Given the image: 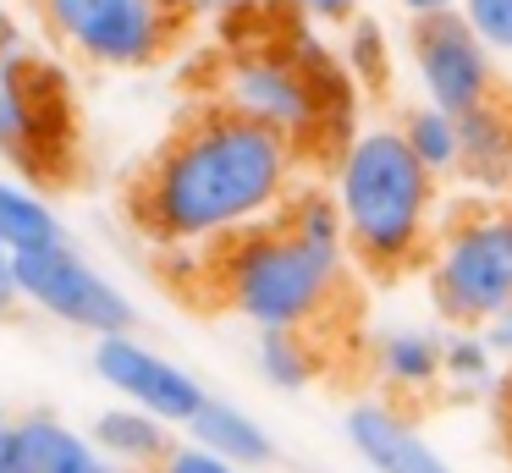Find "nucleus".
Instances as JSON below:
<instances>
[{"mask_svg": "<svg viewBox=\"0 0 512 473\" xmlns=\"http://www.w3.org/2000/svg\"><path fill=\"white\" fill-rule=\"evenodd\" d=\"M408 17H441V11H457L463 0H397Z\"/></svg>", "mask_w": 512, "mask_h": 473, "instance_id": "nucleus-29", "label": "nucleus"}, {"mask_svg": "<svg viewBox=\"0 0 512 473\" xmlns=\"http://www.w3.org/2000/svg\"><path fill=\"white\" fill-rule=\"evenodd\" d=\"M430 303L446 325H485L512 303V209H468L430 242Z\"/></svg>", "mask_w": 512, "mask_h": 473, "instance_id": "nucleus-6", "label": "nucleus"}, {"mask_svg": "<svg viewBox=\"0 0 512 473\" xmlns=\"http://www.w3.org/2000/svg\"><path fill=\"white\" fill-rule=\"evenodd\" d=\"M331 193L347 226V259L369 275H402L430 253L441 176L424 171L397 127H358L336 149Z\"/></svg>", "mask_w": 512, "mask_h": 473, "instance_id": "nucleus-3", "label": "nucleus"}, {"mask_svg": "<svg viewBox=\"0 0 512 473\" xmlns=\"http://www.w3.org/2000/svg\"><path fill=\"white\" fill-rule=\"evenodd\" d=\"M17 44H23V28H17L12 6H6V0H0V55H12Z\"/></svg>", "mask_w": 512, "mask_h": 473, "instance_id": "nucleus-28", "label": "nucleus"}, {"mask_svg": "<svg viewBox=\"0 0 512 473\" xmlns=\"http://www.w3.org/2000/svg\"><path fill=\"white\" fill-rule=\"evenodd\" d=\"M0 165L28 182H67L78 165L72 77L28 44L0 55Z\"/></svg>", "mask_w": 512, "mask_h": 473, "instance_id": "nucleus-5", "label": "nucleus"}, {"mask_svg": "<svg viewBox=\"0 0 512 473\" xmlns=\"http://www.w3.org/2000/svg\"><path fill=\"white\" fill-rule=\"evenodd\" d=\"M89 435H94V446L127 473H155L160 457L177 446V435H171L166 418L144 413V407H127V402H111L105 413H94Z\"/></svg>", "mask_w": 512, "mask_h": 473, "instance_id": "nucleus-15", "label": "nucleus"}, {"mask_svg": "<svg viewBox=\"0 0 512 473\" xmlns=\"http://www.w3.org/2000/svg\"><path fill=\"white\" fill-rule=\"evenodd\" d=\"M397 132L408 138V149L424 160V171L430 176H457V165H463V132H457V116L441 105H413L408 116L397 121Z\"/></svg>", "mask_w": 512, "mask_h": 473, "instance_id": "nucleus-19", "label": "nucleus"}, {"mask_svg": "<svg viewBox=\"0 0 512 473\" xmlns=\"http://www.w3.org/2000/svg\"><path fill=\"white\" fill-rule=\"evenodd\" d=\"M254 369L270 391H309L320 380V347L309 330H254Z\"/></svg>", "mask_w": 512, "mask_h": 473, "instance_id": "nucleus-18", "label": "nucleus"}, {"mask_svg": "<svg viewBox=\"0 0 512 473\" xmlns=\"http://www.w3.org/2000/svg\"><path fill=\"white\" fill-rule=\"evenodd\" d=\"M50 242H67V226H61V209L50 204V193L17 171H0V248L23 259Z\"/></svg>", "mask_w": 512, "mask_h": 473, "instance_id": "nucleus-16", "label": "nucleus"}, {"mask_svg": "<svg viewBox=\"0 0 512 473\" xmlns=\"http://www.w3.org/2000/svg\"><path fill=\"white\" fill-rule=\"evenodd\" d=\"M298 187V149L226 105L188 116L133 187V220L166 253H215L265 226Z\"/></svg>", "mask_w": 512, "mask_h": 473, "instance_id": "nucleus-1", "label": "nucleus"}, {"mask_svg": "<svg viewBox=\"0 0 512 473\" xmlns=\"http://www.w3.org/2000/svg\"><path fill=\"white\" fill-rule=\"evenodd\" d=\"M496 61L501 55L479 39L463 11L413 17V28H408V66H413V83H419V99L452 110V116L496 99V88H501Z\"/></svg>", "mask_w": 512, "mask_h": 473, "instance_id": "nucleus-9", "label": "nucleus"}, {"mask_svg": "<svg viewBox=\"0 0 512 473\" xmlns=\"http://www.w3.org/2000/svg\"><path fill=\"white\" fill-rule=\"evenodd\" d=\"M446 336L430 325H391L375 336V374L391 396H424L446 380Z\"/></svg>", "mask_w": 512, "mask_h": 473, "instance_id": "nucleus-13", "label": "nucleus"}, {"mask_svg": "<svg viewBox=\"0 0 512 473\" xmlns=\"http://www.w3.org/2000/svg\"><path fill=\"white\" fill-rule=\"evenodd\" d=\"M0 473H12V418H0Z\"/></svg>", "mask_w": 512, "mask_h": 473, "instance_id": "nucleus-30", "label": "nucleus"}, {"mask_svg": "<svg viewBox=\"0 0 512 473\" xmlns=\"http://www.w3.org/2000/svg\"><path fill=\"white\" fill-rule=\"evenodd\" d=\"M17 292L23 308L56 319V325L78 330V336H116V330H133L138 308L89 253H78L72 242H50L17 259Z\"/></svg>", "mask_w": 512, "mask_h": 473, "instance_id": "nucleus-8", "label": "nucleus"}, {"mask_svg": "<svg viewBox=\"0 0 512 473\" xmlns=\"http://www.w3.org/2000/svg\"><path fill=\"white\" fill-rule=\"evenodd\" d=\"M457 132H463V165L457 171L479 187H501L512 182V110L501 99L490 105H474L457 116Z\"/></svg>", "mask_w": 512, "mask_h": 473, "instance_id": "nucleus-17", "label": "nucleus"}, {"mask_svg": "<svg viewBox=\"0 0 512 473\" xmlns=\"http://www.w3.org/2000/svg\"><path fill=\"white\" fill-rule=\"evenodd\" d=\"M94 374L100 385L127 407H144V413L166 418L171 429H188L193 413L204 407V385L193 369H182L177 358H166L160 347L138 341L133 330H116V336L94 341Z\"/></svg>", "mask_w": 512, "mask_h": 473, "instance_id": "nucleus-10", "label": "nucleus"}, {"mask_svg": "<svg viewBox=\"0 0 512 473\" xmlns=\"http://www.w3.org/2000/svg\"><path fill=\"white\" fill-rule=\"evenodd\" d=\"M12 473H127L56 413L12 418Z\"/></svg>", "mask_w": 512, "mask_h": 473, "instance_id": "nucleus-12", "label": "nucleus"}, {"mask_svg": "<svg viewBox=\"0 0 512 473\" xmlns=\"http://www.w3.org/2000/svg\"><path fill=\"white\" fill-rule=\"evenodd\" d=\"M221 105L287 138L298 154L325 149V143L342 149L358 132V77L347 72L342 50H331V39L314 22L287 11L270 39L232 50L221 72Z\"/></svg>", "mask_w": 512, "mask_h": 473, "instance_id": "nucleus-2", "label": "nucleus"}, {"mask_svg": "<svg viewBox=\"0 0 512 473\" xmlns=\"http://www.w3.org/2000/svg\"><path fill=\"white\" fill-rule=\"evenodd\" d=\"M342 440L369 473H457L446 451L391 396H364L342 413Z\"/></svg>", "mask_w": 512, "mask_h": 473, "instance_id": "nucleus-11", "label": "nucleus"}, {"mask_svg": "<svg viewBox=\"0 0 512 473\" xmlns=\"http://www.w3.org/2000/svg\"><path fill=\"white\" fill-rule=\"evenodd\" d=\"M188 440H199L204 451L237 462L243 473L276 462V435H270L243 402H226V396H204V407L193 413V424H188Z\"/></svg>", "mask_w": 512, "mask_h": 473, "instance_id": "nucleus-14", "label": "nucleus"}, {"mask_svg": "<svg viewBox=\"0 0 512 473\" xmlns=\"http://www.w3.org/2000/svg\"><path fill=\"white\" fill-rule=\"evenodd\" d=\"M342 61H347V72L358 77V83H380L386 77V39H380V28L375 22H347V44H342Z\"/></svg>", "mask_w": 512, "mask_h": 473, "instance_id": "nucleus-21", "label": "nucleus"}, {"mask_svg": "<svg viewBox=\"0 0 512 473\" xmlns=\"http://www.w3.org/2000/svg\"><path fill=\"white\" fill-rule=\"evenodd\" d=\"M215 297L254 330H320L347 286V248L292 231L287 220L243 231L210 253Z\"/></svg>", "mask_w": 512, "mask_h": 473, "instance_id": "nucleus-4", "label": "nucleus"}, {"mask_svg": "<svg viewBox=\"0 0 512 473\" xmlns=\"http://www.w3.org/2000/svg\"><path fill=\"white\" fill-rule=\"evenodd\" d=\"M441 363H446V380H452L457 391H485V385L496 380V369H501V358L490 352V341L479 336V325H452L446 330Z\"/></svg>", "mask_w": 512, "mask_h": 473, "instance_id": "nucleus-20", "label": "nucleus"}, {"mask_svg": "<svg viewBox=\"0 0 512 473\" xmlns=\"http://www.w3.org/2000/svg\"><path fill=\"white\" fill-rule=\"evenodd\" d=\"M287 11L314 22V28H347V22H358V0H287Z\"/></svg>", "mask_w": 512, "mask_h": 473, "instance_id": "nucleus-24", "label": "nucleus"}, {"mask_svg": "<svg viewBox=\"0 0 512 473\" xmlns=\"http://www.w3.org/2000/svg\"><path fill=\"white\" fill-rule=\"evenodd\" d=\"M39 17L50 39L105 72H144L182 33L166 0H39Z\"/></svg>", "mask_w": 512, "mask_h": 473, "instance_id": "nucleus-7", "label": "nucleus"}, {"mask_svg": "<svg viewBox=\"0 0 512 473\" xmlns=\"http://www.w3.org/2000/svg\"><path fill=\"white\" fill-rule=\"evenodd\" d=\"M23 308V292H17V253L0 248V319Z\"/></svg>", "mask_w": 512, "mask_h": 473, "instance_id": "nucleus-26", "label": "nucleus"}, {"mask_svg": "<svg viewBox=\"0 0 512 473\" xmlns=\"http://www.w3.org/2000/svg\"><path fill=\"white\" fill-rule=\"evenodd\" d=\"M166 6H171V17H177V22H215L226 0H166Z\"/></svg>", "mask_w": 512, "mask_h": 473, "instance_id": "nucleus-27", "label": "nucleus"}, {"mask_svg": "<svg viewBox=\"0 0 512 473\" xmlns=\"http://www.w3.org/2000/svg\"><path fill=\"white\" fill-rule=\"evenodd\" d=\"M479 336L490 341V352H496L501 363H512V303L501 308V314H490L485 325H479Z\"/></svg>", "mask_w": 512, "mask_h": 473, "instance_id": "nucleus-25", "label": "nucleus"}, {"mask_svg": "<svg viewBox=\"0 0 512 473\" xmlns=\"http://www.w3.org/2000/svg\"><path fill=\"white\" fill-rule=\"evenodd\" d=\"M155 473H243V468L226 462V457H215V451H204L199 440H177V446L160 457Z\"/></svg>", "mask_w": 512, "mask_h": 473, "instance_id": "nucleus-23", "label": "nucleus"}, {"mask_svg": "<svg viewBox=\"0 0 512 473\" xmlns=\"http://www.w3.org/2000/svg\"><path fill=\"white\" fill-rule=\"evenodd\" d=\"M457 11L474 22V33L501 55V61H512V0H463Z\"/></svg>", "mask_w": 512, "mask_h": 473, "instance_id": "nucleus-22", "label": "nucleus"}]
</instances>
